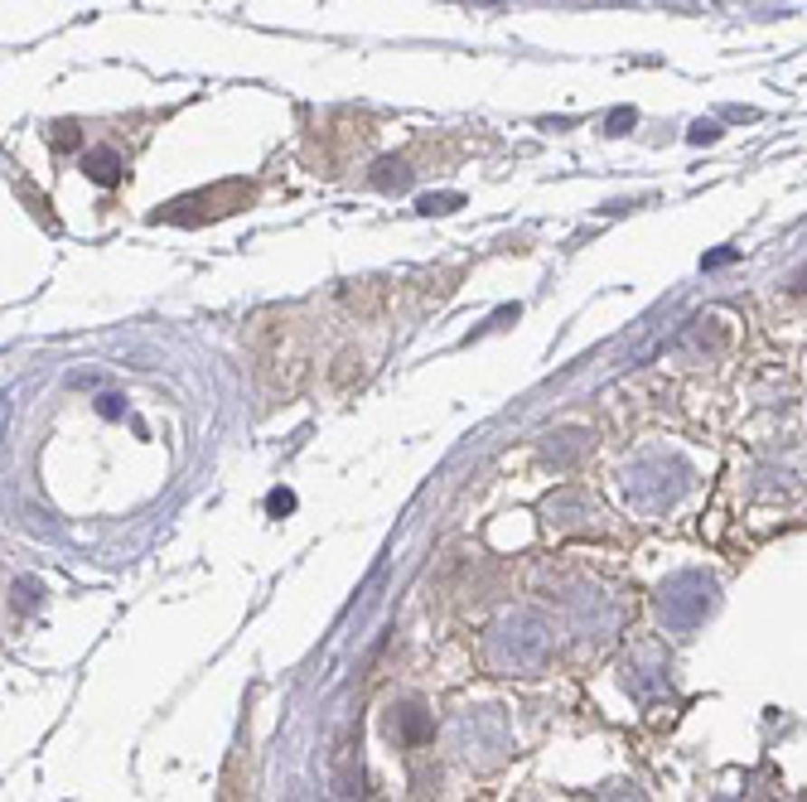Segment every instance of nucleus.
<instances>
[{
	"label": "nucleus",
	"mask_w": 807,
	"mask_h": 802,
	"mask_svg": "<svg viewBox=\"0 0 807 802\" xmlns=\"http://www.w3.org/2000/svg\"><path fill=\"white\" fill-rule=\"evenodd\" d=\"M82 170H88V179H97V184H117L126 165H121L117 150H92L88 160H82Z\"/></svg>",
	"instance_id": "1"
},
{
	"label": "nucleus",
	"mask_w": 807,
	"mask_h": 802,
	"mask_svg": "<svg viewBox=\"0 0 807 802\" xmlns=\"http://www.w3.org/2000/svg\"><path fill=\"white\" fill-rule=\"evenodd\" d=\"M53 146H59V150L78 146V126H73V121H63V126H59V136H53Z\"/></svg>",
	"instance_id": "2"
},
{
	"label": "nucleus",
	"mask_w": 807,
	"mask_h": 802,
	"mask_svg": "<svg viewBox=\"0 0 807 802\" xmlns=\"http://www.w3.org/2000/svg\"><path fill=\"white\" fill-rule=\"evenodd\" d=\"M290 508H295L290 494H271V513H290Z\"/></svg>",
	"instance_id": "3"
}]
</instances>
